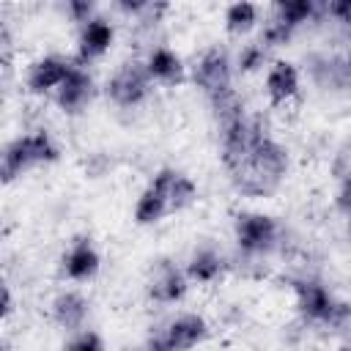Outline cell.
<instances>
[{
	"instance_id": "cell-1",
	"label": "cell",
	"mask_w": 351,
	"mask_h": 351,
	"mask_svg": "<svg viewBox=\"0 0 351 351\" xmlns=\"http://www.w3.org/2000/svg\"><path fill=\"white\" fill-rule=\"evenodd\" d=\"M288 148L277 143L271 134L258 140L236 165H230L225 173L233 184V189L244 197H269L280 189V184L288 176Z\"/></svg>"
},
{
	"instance_id": "cell-2",
	"label": "cell",
	"mask_w": 351,
	"mask_h": 351,
	"mask_svg": "<svg viewBox=\"0 0 351 351\" xmlns=\"http://www.w3.org/2000/svg\"><path fill=\"white\" fill-rule=\"evenodd\" d=\"M58 156H60V148H58V143L52 140L49 132L36 129V132L19 134V137H14L3 148V165H0L3 181L11 184L14 178H19L22 173H27L36 165H52V162H58Z\"/></svg>"
},
{
	"instance_id": "cell-3",
	"label": "cell",
	"mask_w": 351,
	"mask_h": 351,
	"mask_svg": "<svg viewBox=\"0 0 351 351\" xmlns=\"http://www.w3.org/2000/svg\"><path fill=\"white\" fill-rule=\"evenodd\" d=\"M233 233H236V247L250 255V258H261L269 255L280 247V222L271 214L263 211H239L236 222H233Z\"/></svg>"
},
{
	"instance_id": "cell-4",
	"label": "cell",
	"mask_w": 351,
	"mask_h": 351,
	"mask_svg": "<svg viewBox=\"0 0 351 351\" xmlns=\"http://www.w3.org/2000/svg\"><path fill=\"white\" fill-rule=\"evenodd\" d=\"M151 82L154 80L148 74L145 60H126L110 74V80L104 85V93L115 107L129 110V107H137L148 99Z\"/></svg>"
},
{
	"instance_id": "cell-5",
	"label": "cell",
	"mask_w": 351,
	"mask_h": 351,
	"mask_svg": "<svg viewBox=\"0 0 351 351\" xmlns=\"http://www.w3.org/2000/svg\"><path fill=\"white\" fill-rule=\"evenodd\" d=\"M192 82L203 90L206 99H214V96L230 90L233 88V60H230L228 49L208 47L192 66Z\"/></svg>"
},
{
	"instance_id": "cell-6",
	"label": "cell",
	"mask_w": 351,
	"mask_h": 351,
	"mask_svg": "<svg viewBox=\"0 0 351 351\" xmlns=\"http://www.w3.org/2000/svg\"><path fill=\"white\" fill-rule=\"evenodd\" d=\"M291 288H293V296H296L299 315L307 324L326 326V321H329V315L337 304V299L329 293V288L315 277H296V280H291Z\"/></svg>"
},
{
	"instance_id": "cell-7",
	"label": "cell",
	"mask_w": 351,
	"mask_h": 351,
	"mask_svg": "<svg viewBox=\"0 0 351 351\" xmlns=\"http://www.w3.org/2000/svg\"><path fill=\"white\" fill-rule=\"evenodd\" d=\"M304 69H307L313 85L326 93H343L351 88L348 63H346V58H340L335 52H310L304 58Z\"/></svg>"
},
{
	"instance_id": "cell-8",
	"label": "cell",
	"mask_w": 351,
	"mask_h": 351,
	"mask_svg": "<svg viewBox=\"0 0 351 351\" xmlns=\"http://www.w3.org/2000/svg\"><path fill=\"white\" fill-rule=\"evenodd\" d=\"M189 288V277L186 271H181L170 258H162L154 263L151 277H148V296L159 304H173L181 302L186 296Z\"/></svg>"
},
{
	"instance_id": "cell-9",
	"label": "cell",
	"mask_w": 351,
	"mask_h": 351,
	"mask_svg": "<svg viewBox=\"0 0 351 351\" xmlns=\"http://www.w3.org/2000/svg\"><path fill=\"white\" fill-rule=\"evenodd\" d=\"M74 60L69 58H60V55H44L38 60H33L27 66V74H25V88L36 96L41 93H49V90H58L63 85V80L69 77Z\"/></svg>"
},
{
	"instance_id": "cell-10",
	"label": "cell",
	"mask_w": 351,
	"mask_h": 351,
	"mask_svg": "<svg viewBox=\"0 0 351 351\" xmlns=\"http://www.w3.org/2000/svg\"><path fill=\"white\" fill-rule=\"evenodd\" d=\"M93 93H96L93 77H90L80 63H74L71 71H69V77L63 80V85L55 90V104H58L66 115H77V112H82V110L90 104Z\"/></svg>"
},
{
	"instance_id": "cell-11",
	"label": "cell",
	"mask_w": 351,
	"mask_h": 351,
	"mask_svg": "<svg viewBox=\"0 0 351 351\" xmlns=\"http://www.w3.org/2000/svg\"><path fill=\"white\" fill-rule=\"evenodd\" d=\"M115 41V27L110 19L104 16H93L90 22H85L80 27V38H77V58L74 63L80 66H88L90 60L101 58Z\"/></svg>"
},
{
	"instance_id": "cell-12",
	"label": "cell",
	"mask_w": 351,
	"mask_h": 351,
	"mask_svg": "<svg viewBox=\"0 0 351 351\" xmlns=\"http://www.w3.org/2000/svg\"><path fill=\"white\" fill-rule=\"evenodd\" d=\"M99 263H101V258H99L96 247L90 244V239L80 236L69 244V250L63 255V274L74 282H85L99 271Z\"/></svg>"
},
{
	"instance_id": "cell-13",
	"label": "cell",
	"mask_w": 351,
	"mask_h": 351,
	"mask_svg": "<svg viewBox=\"0 0 351 351\" xmlns=\"http://www.w3.org/2000/svg\"><path fill=\"white\" fill-rule=\"evenodd\" d=\"M162 335L173 346V351H189V348H195V346H200L206 340L208 324L197 313H184V315L173 318Z\"/></svg>"
},
{
	"instance_id": "cell-14",
	"label": "cell",
	"mask_w": 351,
	"mask_h": 351,
	"mask_svg": "<svg viewBox=\"0 0 351 351\" xmlns=\"http://www.w3.org/2000/svg\"><path fill=\"white\" fill-rule=\"evenodd\" d=\"M299 93V69L291 60H274L266 71V96L271 104H285Z\"/></svg>"
},
{
	"instance_id": "cell-15",
	"label": "cell",
	"mask_w": 351,
	"mask_h": 351,
	"mask_svg": "<svg viewBox=\"0 0 351 351\" xmlns=\"http://www.w3.org/2000/svg\"><path fill=\"white\" fill-rule=\"evenodd\" d=\"M154 176H156L159 184L165 186L170 211H181V208H186V206L195 203V197H197V184H195L186 173H181V170H176V167H162V170H156Z\"/></svg>"
},
{
	"instance_id": "cell-16",
	"label": "cell",
	"mask_w": 351,
	"mask_h": 351,
	"mask_svg": "<svg viewBox=\"0 0 351 351\" xmlns=\"http://www.w3.org/2000/svg\"><path fill=\"white\" fill-rule=\"evenodd\" d=\"M145 66H148V74L154 82L159 85H178L184 80V60L178 52H173L170 47H154L145 58Z\"/></svg>"
},
{
	"instance_id": "cell-17",
	"label": "cell",
	"mask_w": 351,
	"mask_h": 351,
	"mask_svg": "<svg viewBox=\"0 0 351 351\" xmlns=\"http://www.w3.org/2000/svg\"><path fill=\"white\" fill-rule=\"evenodd\" d=\"M88 299L77 291H60L55 299H52V318L58 326L69 329V332H77L82 329L85 318H88Z\"/></svg>"
},
{
	"instance_id": "cell-18",
	"label": "cell",
	"mask_w": 351,
	"mask_h": 351,
	"mask_svg": "<svg viewBox=\"0 0 351 351\" xmlns=\"http://www.w3.org/2000/svg\"><path fill=\"white\" fill-rule=\"evenodd\" d=\"M165 214H170L167 195H165V186L159 184V178L154 176L134 203V222L137 225H156Z\"/></svg>"
},
{
	"instance_id": "cell-19",
	"label": "cell",
	"mask_w": 351,
	"mask_h": 351,
	"mask_svg": "<svg viewBox=\"0 0 351 351\" xmlns=\"http://www.w3.org/2000/svg\"><path fill=\"white\" fill-rule=\"evenodd\" d=\"M222 271H225V261L211 244L197 247L186 261V277L192 282H200V285H208V282L219 280Z\"/></svg>"
},
{
	"instance_id": "cell-20",
	"label": "cell",
	"mask_w": 351,
	"mask_h": 351,
	"mask_svg": "<svg viewBox=\"0 0 351 351\" xmlns=\"http://www.w3.org/2000/svg\"><path fill=\"white\" fill-rule=\"evenodd\" d=\"M271 16H277L288 27L299 30L302 25L324 16V3H315V0H277L274 8H271Z\"/></svg>"
},
{
	"instance_id": "cell-21",
	"label": "cell",
	"mask_w": 351,
	"mask_h": 351,
	"mask_svg": "<svg viewBox=\"0 0 351 351\" xmlns=\"http://www.w3.org/2000/svg\"><path fill=\"white\" fill-rule=\"evenodd\" d=\"M258 14H261V8L255 3H247V0L230 3L225 8V30L230 36H247L258 25Z\"/></svg>"
},
{
	"instance_id": "cell-22",
	"label": "cell",
	"mask_w": 351,
	"mask_h": 351,
	"mask_svg": "<svg viewBox=\"0 0 351 351\" xmlns=\"http://www.w3.org/2000/svg\"><path fill=\"white\" fill-rule=\"evenodd\" d=\"M266 58H269V49L261 41H247V44H241V49L236 55V69L241 74H252V71L263 69Z\"/></svg>"
},
{
	"instance_id": "cell-23",
	"label": "cell",
	"mask_w": 351,
	"mask_h": 351,
	"mask_svg": "<svg viewBox=\"0 0 351 351\" xmlns=\"http://www.w3.org/2000/svg\"><path fill=\"white\" fill-rule=\"evenodd\" d=\"M293 27H288L285 22H280L277 16H269V22L263 25V30H261V44L266 47V49H271V47H282V44H288L291 38H293Z\"/></svg>"
},
{
	"instance_id": "cell-24",
	"label": "cell",
	"mask_w": 351,
	"mask_h": 351,
	"mask_svg": "<svg viewBox=\"0 0 351 351\" xmlns=\"http://www.w3.org/2000/svg\"><path fill=\"white\" fill-rule=\"evenodd\" d=\"M63 351H104V343H101V337H99L96 332L82 329V332H77V335L63 346Z\"/></svg>"
},
{
	"instance_id": "cell-25",
	"label": "cell",
	"mask_w": 351,
	"mask_h": 351,
	"mask_svg": "<svg viewBox=\"0 0 351 351\" xmlns=\"http://www.w3.org/2000/svg\"><path fill=\"white\" fill-rule=\"evenodd\" d=\"M324 16H329L335 25L351 30V0H329V3H324Z\"/></svg>"
},
{
	"instance_id": "cell-26",
	"label": "cell",
	"mask_w": 351,
	"mask_h": 351,
	"mask_svg": "<svg viewBox=\"0 0 351 351\" xmlns=\"http://www.w3.org/2000/svg\"><path fill=\"white\" fill-rule=\"evenodd\" d=\"M96 5L90 3V0H69L66 3V16L71 19V22H80V25H85V22H90L96 14Z\"/></svg>"
},
{
	"instance_id": "cell-27",
	"label": "cell",
	"mask_w": 351,
	"mask_h": 351,
	"mask_svg": "<svg viewBox=\"0 0 351 351\" xmlns=\"http://www.w3.org/2000/svg\"><path fill=\"white\" fill-rule=\"evenodd\" d=\"M335 206L343 214H351V173H343L337 181V192H335Z\"/></svg>"
},
{
	"instance_id": "cell-28",
	"label": "cell",
	"mask_w": 351,
	"mask_h": 351,
	"mask_svg": "<svg viewBox=\"0 0 351 351\" xmlns=\"http://www.w3.org/2000/svg\"><path fill=\"white\" fill-rule=\"evenodd\" d=\"M145 3H148V0H118V3H115V8L137 19V16H140V11L145 8Z\"/></svg>"
},
{
	"instance_id": "cell-29",
	"label": "cell",
	"mask_w": 351,
	"mask_h": 351,
	"mask_svg": "<svg viewBox=\"0 0 351 351\" xmlns=\"http://www.w3.org/2000/svg\"><path fill=\"white\" fill-rule=\"evenodd\" d=\"M145 351H173V346L165 340V335H154V337L145 343Z\"/></svg>"
},
{
	"instance_id": "cell-30",
	"label": "cell",
	"mask_w": 351,
	"mask_h": 351,
	"mask_svg": "<svg viewBox=\"0 0 351 351\" xmlns=\"http://www.w3.org/2000/svg\"><path fill=\"white\" fill-rule=\"evenodd\" d=\"M11 313V291H8V285L3 288V315H8Z\"/></svg>"
},
{
	"instance_id": "cell-31",
	"label": "cell",
	"mask_w": 351,
	"mask_h": 351,
	"mask_svg": "<svg viewBox=\"0 0 351 351\" xmlns=\"http://www.w3.org/2000/svg\"><path fill=\"white\" fill-rule=\"evenodd\" d=\"M346 63H348V74H351V55H348V58H346Z\"/></svg>"
},
{
	"instance_id": "cell-32",
	"label": "cell",
	"mask_w": 351,
	"mask_h": 351,
	"mask_svg": "<svg viewBox=\"0 0 351 351\" xmlns=\"http://www.w3.org/2000/svg\"><path fill=\"white\" fill-rule=\"evenodd\" d=\"M337 351H351V348H348V346H346V348H337Z\"/></svg>"
},
{
	"instance_id": "cell-33",
	"label": "cell",
	"mask_w": 351,
	"mask_h": 351,
	"mask_svg": "<svg viewBox=\"0 0 351 351\" xmlns=\"http://www.w3.org/2000/svg\"><path fill=\"white\" fill-rule=\"evenodd\" d=\"M348 228H351V214H348Z\"/></svg>"
},
{
	"instance_id": "cell-34",
	"label": "cell",
	"mask_w": 351,
	"mask_h": 351,
	"mask_svg": "<svg viewBox=\"0 0 351 351\" xmlns=\"http://www.w3.org/2000/svg\"><path fill=\"white\" fill-rule=\"evenodd\" d=\"M137 351H145V348H137Z\"/></svg>"
}]
</instances>
